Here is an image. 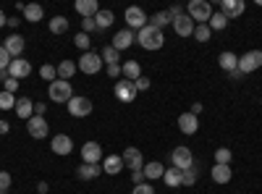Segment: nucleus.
I'll use <instances>...</instances> for the list:
<instances>
[{
  "instance_id": "nucleus-9",
  "label": "nucleus",
  "mask_w": 262,
  "mask_h": 194,
  "mask_svg": "<svg viewBox=\"0 0 262 194\" xmlns=\"http://www.w3.org/2000/svg\"><path fill=\"white\" fill-rule=\"evenodd\" d=\"M121 158H123V165L131 168V174L144 168V155H142V149H139V147H126Z\"/></svg>"
},
{
  "instance_id": "nucleus-8",
  "label": "nucleus",
  "mask_w": 262,
  "mask_h": 194,
  "mask_svg": "<svg viewBox=\"0 0 262 194\" xmlns=\"http://www.w3.org/2000/svg\"><path fill=\"white\" fill-rule=\"evenodd\" d=\"M27 132H29L32 139H45L48 132H50L48 118H45V116H32V118L27 121Z\"/></svg>"
},
{
  "instance_id": "nucleus-4",
  "label": "nucleus",
  "mask_w": 262,
  "mask_h": 194,
  "mask_svg": "<svg viewBox=\"0 0 262 194\" xmlns=\"http://www.w3.org/2000/svg\"><path fill=\"white\" fill-rule=\"evenodd\" d=\"M48 95H50V100H53V102H66V105H69V100L74 97V90H71V81H63V79H55V81L50 84V90H48Z\"/></svg>"
},
{
  "instance_id": "nucleus-48",
  "label": "nucleus",
  "mask_w": 262,
  "mask_h": 194,
  "mask_svg": "<svg viewBox=\"0 0 262 194\" xmlns=\"http://www.w3.org/2000/svg\"><path fill=\"white\" fill-rule=\"evenodd\" d=\"M3 84H6V92H11V95H13V92L18 90V79H13V76H8V79H6Z\"/></svg>"
},
{
  "instance_id": "nucleus-26",
  "label": "nucleus",
  "mask_w": 262,
  "mask_h": 194,
  "mask_svg": "<svg viewBox=\"0 0 262 194\" xmlns=\"http://www.w3.org/2000/svg\"><path fill=\"white\" fill-rule=\"evenodd\" d=\"M210 176H212V181L215 184H228L231 181V176H233V170H231V165H212V170H210Z\"/></svg>"
},
{
  "instance_id": "nucleus-10",
  "label": "nucleus",
  "mask_w": 262,
  "mask_h": 194,
  "mask_svg": "<svg viewBox=\"0 0 262 194\" xmlns=\"http://www.w3.org/2000/svg\"><path fill=\"white\" fill-rule=\"evenodd\" d=\"M113 95H116V100H121V102H131V100H134L139 92H137V87H134V81H126V79H121V81H116Z\"/></svg>"
},
{
  "instance_id": "nucleus-49",
  "label": "nucleus",
  "mask_w": 262,
  "mask_h": 194,
  "mask_svg": "<svg viewBox=\"0 0 262 194\" xmlns=\"http://www.w3.org/2000/svg\"><path fill=\"white\" fill-rule=\"evenodd\" d=\"M131 181H134V186L144 184V170H134V174H131Z\"/></svg>"
},
{
  "instance_id": "nucleus-37",
  "label": "nucleus",
  "mask_w": 262,
  "mask_h": 194,
  "mask_svg": "<svg viewBox=\"0 0 262 194\" xmlns=\"http://www.w3.org/2000/svg\"><path fill=\"white\" fill-rule=\"evenodd\" d=\"M16 107V97L11 95V92H0V111H13Z\"/></svg>"
},
{
  "instance_id": "nucleus-40",
  "label": "nucleus",
  "mask_w": 262,
  "mask_h": 194,
  "mask_svg": "<svg viewBox=\"0 0 262 194\" xmlns=\"http://www.w3.org/2000/svg\"><path fill=\"white\" fill-rule=\"evenodd\" d=\"M194 181H196V168L194 165L181 170V186H194Z\"/></svg>"
},
{
  "instance_id": "nucleus-21",
  "label": "nucleus",
  "mask_w": 262,
  "mask_h": 194,
  "mask_svg": "<svg viewBox=\"0 0 262 194\" xmlns=\"http://www.w3.org/2000/svg\"><path fill=\"white\" fill-rule=\"evenodd\" d=\"M24 42H27L24 37L13 32V34H11V37L6 39V45H3V48L8 50V55H11V58H18L21 53H24Z\"/></svg>"
},
{
  "instance_id": "nucleus-13",
  "label": "nucleus",
  "mask_w": 262,
  "mask_h": 194,
  "mask_svg": "<svg viewBox=\"0 0 262 194\" xmlns=\"http://www.w3.org/2000/svg\"><path fill=\"white\" fill-rule=\"evenodd\" d=\"M81 160L90 163V165H100L102 160V147L97 142H84L81 144Z\"/></svg>"
},
{
  "instance_id": "nucleus-31",
  "label": "nucleus",
  "mask_w": 262,
  "mask_h": 194,
  "mask_svg": "<svg viewBox=\"0 0 262 194\" xmlns=\"http://www.w3.org/2000/svg\"><path fill=\"white\" fill-rule=\"evenodd\" d=\"M207 27H210L212 32H223V29L228 27V18H226L221 11H212V16H210V21H207Z\"/></svg>"
},
{
  "instance_id": "nucleus-23",
  "label": "nucleus",
  "mask_w": 262,
  "mask_h": 194,
  "mask_svg": "<svg viewBox=\"0 0 262 194\" xmlns=\"http://www.w3.org/2000/svg\"><path fill=\"white\" fill-rule=\"evenodd\" d=\"M100 174H102V165H90V163H81V165L76 168V176H79L81 181H95Z\"/></svg>"
},
{
  "instance_id": "nucleus-11",
  "label": "nucleus",
  "mask_w": 262,
  "mask_h": 194,
  "mask_svg": "<svg viewBox=\"0 0 262 194\" xmlns=\"http://www.w3.org/2000/svg\"><path fill=\"white\" fill-rule=\"evenodd\" d=\"M170 160H173V168H181V170H186V168L194 165V155H191L189 147H176L170 153Z\"/></svg>"
},
{
  "instance_id": "nucleus-42",
  "label": "nucleus",
  "mask_w": 262,
  "mask_h": 194,
  "mask_svg": "<svg viewBox=\"0 0 262 194\" xmlns=\"http://www.w3.org/2000/svg\"><path fill=\"white\" fill-rule=\"evenodd\" d=\"M11 55H8V50L3 48V45H0V71H8V66H11Z\"/></svg>"
},
{
  "instance_id": "nucleus-27",
  "label": "nucleus",
  "mask_w": 262,
  "mask_h": 194,
  "mask_svg": "<svg viewBox=\"0 0 262 194\" xmlns=\"http://www.w3.org/2000/svg\"><path fill=\"white\" fill-rule=\"evenodd\" d=\"M55 69H58V79H63V81H71V76L79 71L76 60H60Z\"/></svg>"
},
{
  "instance_id": "nucleus-32",
  "label": "nucleus",
  "mask_w": 262,
  "mask_h": 194,
  "mask_svg": "<svg viewBox=\"0 0 262 194\" xmlns=\"http://www.w3.org/2000/svg\"><path fill=\"white\" fill-rule=\"evenodd\" d=\"M100 58H102L105 66H113V63H121V53H118L113 45H105V48H102V53H100Z\"/></svg>"
},
{
  "instance_id": "nucleus-12",
  "label": "nucleus",
  "mask_w": 262,
  "mask_h": 194,
  "mask_svg": "<svg viewBox=\"0 0 262 194\" xmlns=\"http://www.w3.org/2000/svg\"><path fill=\"white\" fill-rule=\"evenodd\" d=\"M50 149L55 155H71L74 153V139L69 134H55L50 139Z\"/></svg>"
},
{
  "instance_id": "nucleus-20",
  "label": "nucleus",
  "mask_w": 262,
  "mask_h": 194,
  "mask_svg": "<svg viewBox=\"0 0 262 194\" xmlns=\"http://www.w3.org/2000/svg\"><path fill=\"white\" fill-rule=\"evenodd\" d=\"M123 168H126V165H123V158H121V155H107V158L102 160V174H107V176H118Z\"/></svg>"
},
{
  "instance_id": "nucleus-3",
  "label": "nucleus",
  "mask_w": 262,
  "mask_h": 194,
  "mask_svg": "<svg viewBox=\"0 0 262 194\" xmlns=\"http://www.w3.org/2000/svg\"><path fill=\"white\" fill-rule=\"evenodd\" d=\"M76 66H79V71L81 74H86V76H95L97 71H102V58H100V53H81V58L76 60Z\"/></svg>"
},
{
  "instance_id": "nucleus-18",
  "label": "nucleus",
  "mask_w": 262,
  "mask_h": 194,
  "mask_svg": "<svg viewBox=\"0 0 262 194\" xmlns=\"http://www.w3.org/2000/svg\"><path fill=\"white\" fill-rule=\"evenodd\" d=\"M194 21L184 13V16H179V18H173V32H176L179 37H191L194 34Z\"/></svg>"
},
{
  "instance_id": "nucleus-50",
  "label": "nucleus",
  "mask_w": 262,
  "mask_h": 194,
  "mask_svg": "<svg viewBox=\"0 0 262 194\" xmlns=\"http://www.w3.org/2000/svg\"><path fill=\"white\" fill-rule=\"evenodd\" d=\"M48 113V105L45 102H34V116H45Z\"/></svg>"
},
{
  "instance_id": "nucleus-24",
  "label": "nucleus",
  "mask_w": 262,
  "mask_h": 194,
  "mask_svg": "<svg viewBox=\"0 0 262 194\" xmlns=\"http://www.w3.org/2000/svg\"><path fill=\"white\" fill-rule=\"evenodd\" d=\"M16 116L18 118H24V121H29L32 116H34V100H29V97H21V100H16Z\"/></svg>"
},
{
  "instance_id": "nucleus-2",
  "label": "nucleus",
  "mask_w": 262,
  "mask_h": 194,
  "mask_svg": "<svg viewBox=\"0 0 262 194\" xmlns=\"http://www.w3.org/2000/svg\"><path fill=\"white\" fill-rule=\"evenodd\" d=\"M186 16L194 21V24H207L210 16H212V6L207 0H191L186 6Z\"/></svg>"
},
{
  "instance_id": "nucleus-33",
  "label": "nucleus",
  "mask_w": 262,
  "mask_h": 194,
  "mask_svg": "<svg viewBox=\"0 0 262 194\" xmlns=\"http://www.w3.org/2000/svg\"><path fill=\"white\" fill-rule=\"evenodd\" d=\"M163 181L170 186V189H176L181 186V168H165V174H163Z\"/></svg>"
},
{
  "instance_id": "nucleus-47",
  "label": "nucleus",
  "mask_w": 262,
  "mask_h": 194,
  "mask_svg": "<svg viewBox=\"0 0 262 194\" xmlns=\"http://www.w3.org/2000/svg\"><path fill=\"white\" fill-rule=\"evenodd\" d=\"M8 186H11V174L8 170H0V189L8 191Z\"/></svg>"
},
{
  "instance_id": "nucleus-7",
  "label": "nucleus",
  "mask_w": 262,
  "mask_h": 194,
  "mask_svg": "<svg viewBox=\"0 0 262 194\" xmlns=\"http://www.w3.org/2000/svg\"><path fill=\"white\" fill-rule=\"evenodd\" d=\"M123 18H126V29H131V32H139L142 27H147V16H144V11L139 6L126 8Z\"/></svg>"
},
{
  "instance_id": "nucleus-52",
  "label": "nucleus",
  "mask_w": 262,
  "mask_h": 194,
  "mask_svg": "<svg viewBox=\"0 0 262 194\" xmlns=\"http://www.w3.org/2000/svg\"><path fill=\"white\" fill-rule=\"evenodd\" d=\"M48 189H50L48 181H39V184H37V194H48Z\"/></svg>"
},
{
  "instance_id": "nucleus-57",
  "label": "nucleus",
  "mask_w": 262,
  "mask_h": 194,
  "mask_svg": "<svg viewBox=\"0 0 262 194\" xmlns=\"http://www.w3.org/2000/svg\"><path fill=\"white\" fill-rule=\"evenodd\" d=\"M0 194H8V191H6V189H0Z\"/></svg>"
},
{
  "instance_id": "nucleus-53",
  "label": "nucleus",
  "mask_w": 262,
  "mask_h": 194,
  "mask_svg": "<svg viewBox=\"0 0 262 194\" xmlns=\"http://www.w3.org/2000/svg\"><path fill=\"white\" fill-rule=\"evenodd\" d=\"M189 113H194V116H200V113H202V102H194Z\"/></svg>"
},
{
  "instance_id": "nucleus-16",
  "label": "nucleus",
  "mask_w": 262,
  "mask_h": 194,
  "mask_svg": "<svg viewBox=\"0 0 262 194\" xmlns=\"http://www.w3.org/2000/svg\"><path fill=\"white\" fill-rule=\"evenodd\" d=\"M179 128H181V134L191 137V134L200 132V118H196L194 113H181L179 116Z\"/></svg>"
},
{
  "instance_id": "nucleus-1",
  "label": "nucleus",
  "mask_w": 262,
  "mask_h": 194,
  "mask_svg": "<svg viewBox=\"0 0 262 194\" xmlns=\"http://www.w3.org/2000/svg\"><path fill=\"white\" fill-rule=\"evenodd\" d=\"M137 42H139L144 50L152 53V50H160V48L165 45V34H163V29L147 24V27H142V29L137 32Z\"/></svg>"
},
{
  "instance_id": "nucleus-54",
  "label": "nucleus",
  "mask_w": 262,
  "mask_h": 194,
  "mask_svg": "<svg viewBox=\"0 0 262 194\" xmlns=\"http://www.w3.org/2000/svg\"><path fill=\"white\" fill-rule=\"evenodd\" d=\"M8 128H11V126H8V121H0V137L8 134Z\"/></svg>"
},
{
  "instance_id": "nucleus-34",
  "label": "nucleus",
  "mask_w": 262,
  "mask_h": 194,
  "mask_svg": "<svg viewBox=\"0 0 262 194\" xmlns=\"http://www.w3.org/2000/svg\"><path fill=\"white\" fill-rule=\"evenodd\" d=\"M48 27H50L53 34H63V32H69V18L66 16H53Z\"/></svg>"
},
{
  "instance_id": "nucleus-5",
  "label": "nucleus",
  "mask_w": 262,
  "mask_h": 194,
  "mask_svg": "<svg viewBox=\"0 0 262 194\" xmlns=\"http://www.w3.org/2000/svg\"><path fill=\"white\" fill-rule=\"evenodd\" d=\"M69 113H71L74 118H86V116L92 113V100L84 97V95H74V97L69 100Z\"/></svg>"
},
{
  "instance_id": "nucleus-30",
  "label": "nucleus",
  "mask_w": 262,
  "mask_h": 194,
  "mask_svg": "<svg viewBox=\"0 0 262 194\" xmlns=\"http://www.w3.org/2000/svg\"><path fill=\"white\" fill-rule=\"evenodd\" d=\"M113 21H116L113 11H105V8H100V11H97V16H95L97 29H107V27H113Z\"/></svg>"
},
{
  "instance_id": "nucleus-29",
  "label": "nucleus",
  "mask_w": 262,
  "mask_h": 194,
  "mask_svg": "<svg viewBox=\"0 0 262 194\" xmlns=\"http://www.w3.org/2000/svg\"><path fill=\"white\" fill-rule=\"evenodd\" d=\"M217 63H221V69H223L226 74H231V71H236V69H238V58H236L231 50H226V53L217 55Z\"/></svg>"
},
{
  "instance_id": "nucleus-22",
  "label": "nucleus",
  "mask_w": 262,
  "mask_h": 194,
  "mask_svg": "<svg viewBox=\"0 0 262 194\" xmlns=\"http://www.w3.org/2000/svg\"><path fill=\"white\" fill-rule=\"evenodd\" d=\"M100 11L97 0H76V13H81V18H95Z\"/></svg>"
},
{
  "instance_id": "nucleus-6",
  "label": "nucleus",
  "mask_w": 262,
  "mask_h": 194,
  "mask_svg": "<svg viewBox=\"0 0 262 194\" xmlns=\"http://www.w3.org/2000/svg\"><path fill=\"white\" fill-rule=\"evenodd\" d=\"M259 66H262V50H249V53H244L242 58H238V71H242L244 76L254 74Z\"/></svg>"
},
{
  "instance_id": "nucleus-51",
  "label": "nucleus",
  "mask_w": 262,
  "mask_h": 194,
  "mask_svg": "<svg viewBox=\"0 0 262 194\" xmlns=\"http://www.w3.org/2000/svg\"><path fill=\"white\" fill-rule=\"evenodd\" d=\"M18 24H21V18H18V16H8V24H6V27H11V29H16Z\"/></svg>"
},
{
  "instance_id": "nucleus-38",
  "label": "nucleus",
  "mask_w": 262,
  "mask_h": 194,
  "mask_svg": "<svg viewBox=\"0 0 262 194\" xmlns=\"http://www.w3.org/2000/svg\"><path fill=\"white\" fill-rule=\"evenodd\" d=\"M39 76L45 79L48 84H53V81L58 79V69H55V66H50V63H45V66L39 69Z\"/></svg>"
},
{
  "instance_id": "nucleus-39",
  "label": "nucleus",
  "mask_w": 262,
  "mask_h": 194,
  "mask_svg": "<svg viewBox=\"0 0 262 194\" xmlns=\"http://www.w3.org/2000/svg\"><path fill=\"white\" fill-rule=\"evenodd\" d=\"M215 163L217 165H228L231 163V149L228 147H217L215 149Z\"/></svg>"
},
{
  "instance_id": "nucleus-43",
  "label": "nucleus",
  "mask_w": 262,
  "mask_h": 194,
  "mask_svg": "<svg viewBox=\"0 0 262 194\" xmlns=\"http://www.w3.org/2000/svg\"><path fill=\"white\" fill-rule=\"evenodd\" d=\"M131 194H155V189H152L149 181H144V184H137L134 189H131Z\"/></svg>"
},
{
  "instance_id": "nucleus-35",
  "label": "nucleus",
  "mask_w": 262,
  "mask_h": 194,
  "mask_svg": "<svg viewBox=\"0 0 262 194\" xmlns=\"http://www.w3.org/2000/svg\"><path fill=\"white\" fill-rule=\"evenodd\" d=\"M210 37H212V29L207 24H196L194 27V39L196 42H210Z\"/></svg>"
},
{
  "instance_id": "nucleus-45",
  "label": "nucleus",
  "mask_w": 262,
  "mask_h": 194,
  "mask_svg": "<svg viewBox=\"0 0 262 194\" xmlns=\"http://www.w3.org/2000/svg\"><path fill=\"white\" fill-rule=\"evenodd\" d=\"M134 87H137V92H147V90L152 87V81H149L147 76H139V79L134 81Z\"/></svg>"
},
{
  "instance_id": "nucleus-28",
  "label": "nucleus",
  "mask_w": 262,
  "mask_h": 194,
  "mask_svg": "<svg viewBox=\"0 0 262 194\" xmlns=\"http://www.w3.org/2000/svg\"><path fill=\"white\" fill-rule=\"evenodd\" d=\"M24 21H29V24H37V21H42V16H45V11H42V6L39 3H29V6H24Z\"/></svg>"
},
{
  "instance_id": "nucleus-25",
  "label": "nucleus",
  "mask_w": 262,
  "mask_h": 194,
  "mask_svg": "<svg viewBox=\"0 0 262 194\" xmlns=\"http://www.w3.org/2000/svg\"><path fill=\"white\" fill-rule=\"evenodd\" d=\"M144 179L152 184V181H158V179H163V174H165V165L163 163H158V160H152V163H144Z\"/></svg>"
},
{
  "instance_id": "nucleus-41",
  "label": "nucleus",
  "mask_w": 262,
  "mask_h": 194,
  "mask_svg": "<svg viewBox=\"0 0 262 194\" xmlns=\"http://www.w3.org/2000/svg\"><path fill=\"white\" fill-rule=\"evenodd\" d=\"M74 45L81 50V53H90V34H84V32H79L76 37H74Z\"/></svg>"
},
{
  "instance_id": "nucleus-44",
  "label": "nucleus",
  "mask_w": 262,
  "mask_h": 194,
  "mask_svg": "<svg viewBox=\"0 0 262 194\" xmlns=\"http://www.w3.org/2000/svg\"><path fill=\"white\" fill-rule=\"evenodd\" d=\"M81 32H84V34H92V32H97L95 18H81Z\"/></svg>"
},
{
  "instance_id": "nucleus-46",
  "label": "nucleus",
  "mask_w": 262,
  "mask_h": 194,
  "mask_svg": "<svg viewBox=\"0 0 262 194\" xmlns=\"http://www.w3.org/2000/svg\"><path fill=\"white\" fill-rule=\"evenodd\" d=\"M107 76L111 79H121V63H113V66H105Z\"/></svg>"
},
{
  "instance_id": "nucleus-17",
  "label": "nucleus",
  "mask_w": 262,
  "mask_h": 194,
  "mask_svg": "<svg viewBox=\"0 0 262 194\" xmlns=\"http://www.w3.org/2000/svg\"><path fill=\"white\" fill-rule=\"evenodd\" d=\"M134 42H137V32H131V29H121V32H116V37H113V48L121 53V50L131 48Z\"/></svg>"
},
{
  "instance_id": "nucleus-15",
  "label": "nucleus",
  "mask_w": 262,
  "mask_h": 194,
  "mask_svg": "<svg viewBox=\"0 0 262 194\" xmlns=\"http://www.w3.org/2000/svg\"><path fill=\"white\" fill-rule=\"evenodd\" d=\"M29 74H32V63H29V60H24V58H13V60H11L8 76H13V79H27Z\"/></svg>"
},
{
  "instance_id": "nucleus-55",
  "label": "nucleus",
  "mask_w": 262,
  "mask_h": 194,
  "mask_svg": "<svg viewBox=\"0 0 262 194\" xmlns=\"http://www.w3.org/2000/svg\"><path fill=\"white\" fill-rule=\"evenodd\" d=\"M6 24H8V16H6L3 11H0V27H6Z\"/></svg>"
},
{
  "instance_id": "nucleus-56",
  "label": "nucleus",
  "mask_w": 262,
  "mask_h": 194,
  "mask_svg": "<svg viewBox=\"0 0 262 194\" xmlns=\"http://www.w3.org/2000/svg\"><path fill=\"white\" fill-rule=\"evenodd\" d=\"M228 76H231V79H242V76H244V74H242V71H238V69H236V71H231V74H228Z\"/></svg>"
},
{
  "instance_id": "nucleus-14",
  "label": "nucleus",
  "mask_w": 262,
  "mask_h": 194,
  "mask_svg": "<svg viewBox=\"0 0 262 194\" xmlns=\"http://www.w3.org/2000/svg\"><path fill=\"white\" fill-rule=\"evenodd\" d=\"M247 11V3L244 0H221V13L231 21V18H238Z\"/></svg>"
},
{
  "instance_id": "nucleus-36",
  "label": "nucleus",
  "mask_w": 262,
  "mask_h": 194,
  "mask_svg": "<svg viewBox=\"0 0 262 194\" xmlns=\"http://www.w3.org/2000/svg\"><path fill=\"white\" fill-rule=\"evenodd\" d=\"M168 24H173V18L168 16V11H160V13H155V16H152V27L163 29V27H168Z\"/></svg>"
},
{
  "instance_id": "nucleus-19",
  "label": "nucleus",
  "mask_w": 262,
  "mask_h": 194,
  "mask_svg": "<svg viewBox=\"0 0 262 194\" xmlns=\"http://www.w3.org/2000/svg\"><path fill=\"white\" fill-rule=\"evenodd\" d=\"M121 76H123L126 81H137L139 76H144L139 60H123V63H121Z\"/></svg>"
}]
</instances>
